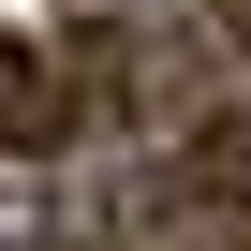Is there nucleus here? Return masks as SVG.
Instances as JSON below:
<instances>
[{
    "mask_svg": "<svg viewBox=\"0 0 251 251\" xmlns=\"http://www.w3.org/2000/svg\"><path fill=\"white\" fill-rule=\"evenodd\" d=\"M74 118H89V103H74V59H59V45H0V148L45 163Z\"/></svg>",
    "mask_w": 251,
    "mask_h": 251,
    "instance_id": "f257e3e1",
    "label": "nucleus"
},
{
    "mask_svg": "<svg viewBox=\"0 0 251 251\" xmlns=\"http://www.w3.org/2000/svg\"><path fill=\"white\" fill-rule=\"evenodd\" d=\"M207 15H222V30H236V59H251V0H207Z\"/></svg>",
    "mask_w": 251,
    "mask_h": 251,
    "instance_id": "f03ea898",
    "label": "nucleus"
}]
</instances>
